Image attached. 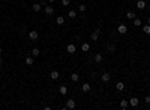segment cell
I'll return each instance as SVG.
<instances>
[{
	"label": "cell",
	"mask_w": 150,
	"mask_h": 110,
	"mask_svg": "<svg viewBox=\"0 0 150 110\" xmlns=\"http://www.w3.org/2000/svg\"><path fill=\"white\" fill-rule=\"evenodd\" d=\"M116 89H117V91H123V89H125V83L123 82H117L116 83Z\"/></svg>",
	"instance_id": "12"
},
{
	"label": "cell",
	"mask_w": 150,
	"mask_h": 110,
	"mask_svg": "<svg viewBox=\"0 0 150 110\" xmlns=\"http://www.w3.org/2000/svg\"><path fill=\"white\" fill-rule=\"evenodd\" d=\"M134 27H141V19L140 18H134Z\"/></svg>",
	"instance_id": "18"
},
{
	"label": "cell",
	"mask_w": 150,
	"mask_h": 110,
	"mask_svg": "<svg viewBox=\"0 0 150 110\" xmlns=\"http://www.w3.org/2000/svg\"><path fill=\"white\" fill-rule=\"evenodd\" d=\"M66 51H68V54H75V52H77L75 43H69V45L66 46Z\"/></svg>",
	"instance_id": "3"
},
{
	"label": "cell",
	"mask_w": 150,
	"mask_h": 110,
	"mask_svg": "<svg viewBox=\"0 0 150 110\" xmlns=\"http://www.w3.org/2000/svg\"><path fill=\"white\" fill-rule=\"evenodd\" d=\"M147 24L150 25V17H147Z\"/></svg>",
	"instance_id": "30"
},
{
	"label": "cell",
	"mask_w": 150,
	"mask_h": 110,
	"mask_svg": "<svg viewBox=\"0 0 150 110\" xmlns=\"http://www.w3.org/2000/svg\"><path fill=\"white\" fill-rule=\"evenodd\" d=\"M81 49H83L84 52H89V51H90V45H89V43H83V45H81Z\"/></svg>",
	"instance_id": "16"
},
{
	"label": "cell",
	"mask_w": 150,
	"mask_h": 110,
	"mask_svg": "<svg viewBox=\"0 0 150 110\" xmlns=\"http://www.w3.org/2000/svg\"><path fill=\"white\" fill-rule=\"evenodd\" d=\"M45 14L47 15H53L54 14V7H53L51 5H45Z\"/></svg>",
	"instance_id": "7"
},
{
	"label": "cell",
	"mask_w": 150,
	"mask_h": 110,
	"mask_svg": "<svg viewBox=\"0 0 150 110\" xmlns=\"http://www.w3.org/2000/svg\"><path fill=\"white\" fill-rule=\"evenodd\" d=\"M102 60H104L102 54H96L95 55V61H96V63H102Z\"/></svg>",
	"instance_id": "20"
},
{
	"label": "cell",
	"mask_w": 150,
	"mask_h": 110,
	"mask_svg": "<svg viewBox=\"0 0 150 110\" xmlns=\"http://www.w3.org/2000/svg\"><path fill=\"white\" fill-rule=\"evenodd\" d=\"M101 79H102V82H110V80H111V75L105 71V73L101 75Z\"/></svg>",
	"instance_id": "6"
},
{
	"label": "cell",
	"mask_w": 150,
	"mask_h": 110,
	"mask_svg": "<svg viewBox=\"0 0 150 110\" xmlns=\"http://www.w3.org/2000/svg\"><path fill=\"white\" fill-rule=\"evenodd\" d=\"M107 49H108V52H111V54H113V52H116V45L110 43V45L107 46Z\"/></svg>",
	"instance_id": "19"
},
{
	"label": "cell",
	"mask_w": 150,
	"mask_h": 110,
	"mask_svg": "<svg viewBox=\"0 0 150 110\" xmlns=\"http://www.w3.org/2000/svg\"><path fill=\"white\" fill-rule=\"evenodd\" d=\"M126 18L128 19H134V18H135V14H134L132 11H129V12H126Z\"/></svg>",
	"instance_id": "23"
},
{
	"label": "cell",
	"mask_w": 150,
	"mask_h": 110,
	"mask_svg": "<svg viewBox=\"0 0 150 110\" xmlns=\"http://www.w3.org/2000/svg\"><path fill=\"white\" fill-rule=\"evenodd\" d=\"M2 63H3V60H2V58H0V66H2Z\"/></svg>",
	"instance_id": "31"
},
{
	"label": "cell",
	"mask_w": 150,
	"mask_h": 110,
	"mask_svg": "<svg viewBox=\"0 0 150 110\" xmlns=\"http://www.w3.org/2000/svg\"><path fill=\"white\" fill-rule=\"evenodd\" d=\"M117 33H119V34H125V33H128V27L125 25V24H120V25L117 27Z\"/></svg>",
	"instance_id": "4"
},
{
	"label": "cell",
	"mask_w": 150,
	"mask_h": 110,
	"mask_svg": "<svg viewBox=\"0 0 150 110\" xmlns=\"http://www.w3.org/2000/svg\"><path fill=\"white\" fill-rule=\"evenodd\" d=\"M26 64L27 66H33V57H26Z\"/></svg>",
	"instance_id": "15"
},
{
	"label": "cell",
	"mask_w": 150,
	"mask_h": 110,
	"mask_svg": "<svg viewBox=\"0 0 150 110\" xmlns=\"http://www.w3.org/2000/svg\"><path fill=\"white\" fill-rule=\"evenodd\" d=\"M149 9H150V3H149Z\"/></svg>",
	"instance_id": "34"
},
{
	"label": "cell",
	"mask_w": 150,
	"mask_h": 110,
	"mask_svg": "<svg viewBox=\"0 0 150 110\" xmlns=\"http://www.w3.org/2000/svg\"><path fill=\"white\" fill-rule=\"evenodd\" d=\"M78 79H80V76L77 75V73H72V75H71V80H72V82H78Z\"/></svg>",
	"instance_id": "22"
},
{
	"label": "cell",
	"mask_w": 150,
	"mask_h": 110,
	"mask_svg": "<svg viewBox=\"0 0 150 110\" xmlns=\"http://www.w3.org/2000/svg\"><path fill=\"white\" fill-rule=\"evenodd\" d=\"M32 9H33L35 12H39L41 9H42V5H39V3H33V6H32Z\"/></svg>",
	"instance_id": "11"
},
{
	"label": "cell",
	"mask_w": 150,
	"mask_h": 110,
	"mask_svg": "<svg viewBox=\"0 0 150 110\" xmlns=\"http://www.w3.org/2000/svg\"><path fill=\"white\" fill-rule=\"evenodd\" d=\"M77 107V103H75V98H69L66 101V110H72V109H75Z\"/></svg>",
	"instance_id": "1"
},
{
	"label": "cell",
	"mask_w": 150,
	"mask_h": 110,
	"mask_svg": "<svg viewBox=\"0 0 150 110\" xmlns=\"http://www.w3.org/2000/svg\"><path fill=\"white\" fill-rule=\"evenodd\" d=\"M90 39H92V40H98V39H99V33L93 31V33H92V36H90Z\"/></svg>",
	"instance_id": "25"
},
{
	"label": "cell",
	"mask_w": 150,
	"mask_h": 110,
	"mask_svg": "<svg viewBox=\"0 0 150 110\" xmlns=\"http://www.w3.org/2000/svg\"><path fill=\"white\" fill-rule=\"evenodd\" d=\"M59 92L62 94V95H66V94H68V88L65 86V85H62V86L59 88Z\"/></svg>",
	"instance_id": "13"
},
{
	"label": "cell",
	"mask_w": 150,
	"mask_h": 110,
	"mask_svg": "<svg viewBox=\"0 0 150 110\" xmlns=\"http://www.w3.org/2000/svg\"><path fill=\"white\" fill-rule=\"evenodd\" d=\"M0 52H3V49H2V46H0Z\"/></svg>",
	"instance_id": "33"
},
{
	"label": "cell",
	"mask_w": 150,
	"mask_h": 110,
	"mask_svg": "<svg viewBox=\"0 0 150 110\" xmlns=\"http://www.w3.org/2000/svg\"><path fill=\"white\" fill-rule=\"evenodd\" d=\"M78 9H80V12H86L87 6H86V5H80V6H78Z\"/></svg>",
	"instance_id": "27"
},
{
	"label": "cell",
	"mask_w": 150,
	"mask_h": 110,
	"mask_svg": "<svg viewBox=\"0 0 150 110\" xmlns=\"http://www.w3.org/2000/svg\"><path fill=\"white\" fill-rule=\"evenodd\" d=\"M90 85H89V83H83V85H81V91H83V92H89V91H90Z\"/></svg>",
	"instance_id": "10"
},
{
	"label": "cell",
	"mask_w": 150,
	"mask_h": 110,
	"mask_svg": "<svg viewBox=\"0 0 150 110\" xmlns=\"http://www.w3.org/2000/svg\"><path fill=\"white\" fill-rule=\"evenodd\" d=\"M50 76H51V79H53V80H56V79H59V77H60V75H59V71H57V70H53V71L50 73Z\"/></svg>",
	"instance_id": "9"
},
{
	"label": "cell",
	"mask_w": 150,
	"mask_h": 110,
	"mask_svg": "<svg viewBox=\"0 0 150 110\" xmlns=\"http://www.w3.org/2000/svg\"><path fill=\"white\" fill-rule=\"evenodd\" d=\"M146 6H147V3H146L144 0H138V2H137V7H138L140 11H143Z\"/></svg>",
	"instance_id": "8"
},
{
	"label": "cell",
	"mask_w": 150,
	"mask_h": 110,
	"mask_svg": "<svg viewBox=\"0 0 150 110\" xmlns=\"http://www.w3.org/2000/svg\"><path fill=\"white\" fill-rule=\"evenodd\" d=\"M144 101H146V104H150V95H147V97H146V98H144Z\"/></svg>",
	"instance_id": "29"
},
{
	"label": "cell",
	"mask_w": 150,
	"mask_h": 110,
	"mask_svg": "<svg viewBox=\"0 0 150 110\" xmlns=\"http://www.w3.org/2000/svg\"><path fill=\"white\" fill-rule=\"evenodd\" d=\"M128 106H129V101H128V100H122V101H120V107L123 109V110L126 109Z\"/></svg>",
	"instance_id": "14"
},
{
	"label": "cell",
	"mask_w": 150,
	"mask_h": 110,
	"mask_svg": "<svg viewBox=\"0 0 150 110\" xmlns=\"http://www.w3.org/2000/svg\"><path fill=\"white\" fill-rule=\"evenodd\" d=\"M69 3H71V0H62V5L63 6H69Z\"/></svg>",
	"instance_id": "28"
},
{
	"label": "cell",
	"mask_w": 150,
	"mask_h": 110,
	"mask_svg": "<svg viewBox=\"0 0 150 110\" xmlns=\"http://www.w3.org/2000/svg\"><path fill=\"white\" fill-rule=\"evenodd\" d=\"M68 17H69V18H75V17H77V12H75V11H69Z\"/></svg>",
	"instance_id": "26"
},
{
	"label": "cell",
	"mask_w": 150,
	"mask_h": 110,
	"mask_svg": "<svg viewBox=\"0 0 150 110\" xmlns=\"http://www.w3.org/2000/svg\"><path fill=\"white\" fill-rule=\"evenodd\" d=\"M138 104H140V100L137 98V97H132L131 100H129V106H131V107H138Z\"/></svg>",
	"instance_id": "2"
},
{
	"label": "cell",
	"mask_w": 150,
	"mask_h": 110,
	"mask_svg": "<svg viewBox=\"0 0 150 110\" xmlns=\"http://www.w3.org/2000/svg\"><path fill=\"white\" fill-rule=\"evenodd\" d=\"M143 33H146V34H150V25H149V24L143 25Z\"/></svg>",
	"instance_id": "21"
},
{
	"label": "cell",
	"mask_w": 150,
	"mask_h": 110,
	"mask_svg": "<svg viewBox=\"0 0 150 110\" xmlns=\"http://www.w3.org/2000/svg\"><path fill=\"white\" fill-rule=\"evenodd\" d=\"M29 39H30V40H38V39H39V33H38L36 30H32L30 33H29Z\"/></svg>",
	"instance_id": "5"
},
{
	"label": "cell",
	"mask_w": 150,
	"mask_h": 110,
	"mask_svg": "<svg viewBox=\"0 0 150 110\" xmlns=\"http://www.w3.org/2000/svg\"><path fill=\"white\" fill-rule=\"evenodd\" d=\"M56 22H57V25H63V24H65V18L63 17H57V18H56Z\"/></svg>",
	"instance_id": "17"
},
{
	"label": "cell",
	"mask_w": 150,
	"mask_h": 110,
	"mask_svg": "<svg viewBox=\"0 0 150 110\" xmlns=\"http://www.w3.org/2000/svg\"><path fill=\"white\" fill-rule=\"evenodd\" d=\"M39 54L41 52H39L38 48H33V49H32V57H39Z\"/></svg>",
	"instance_id": "24"
},
{
	"label": "cell",
	"mask_w": 150,
	"mask_h": 110,
	"mask_svg": "<svg viewBox=\"0 0 150 110\" xmlns=\"http://www.w3.org/2000/svg\"><path fill=\"white\" fill-rule=\"evenodd\" d=\"M48 2H50V3H53V2H54V0H48Z\"/></svg>",
	"instance_id": "32"
}]
</instances>
